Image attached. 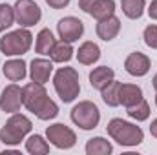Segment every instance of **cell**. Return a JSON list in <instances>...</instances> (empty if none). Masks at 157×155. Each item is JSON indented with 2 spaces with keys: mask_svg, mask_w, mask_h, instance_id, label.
<instances>
[{
  "mask_svg": "<svg viewBox=\"0 0 157 155\" xmlns=\"http://www.w3.org/2000/svg\"><path fill=\"white\" fill-rule=\"evenodd\" d=\"M106 131H108L110 139L115 141L122 148H133V146H139L144 141V131H143L141 126H137L135 122L119 119V117L112 119L108 122Z\"/></svg>",
  "mask_w": 157,
  "mask_h": 155,
  "instance_id": "cell-1",
  "label": "cell"
},
{
  "mask_svg": "<svg viewBox=\"0 0 157 155\" xmlns=\"http://www.w3.org/2000/svg\"><path fill=\"white\" fill-rule=\"evenodd\" d=\"M53 88L55 93L59 95V99L64 104L73 102L80 93V78H78V71L75 68H59L53 73Z\"/></svg>",
  "mask_w": 157,
  "mask_h": 155,
  "instance_id": "cell-2",
  "label": "cell"
},
{
  "mask_svg": "<svg viewBox=\"0 0 157 155\" xmlns=\"http://www.w3.org/2000/svg\"><path fill=\"white\" fill-rule=\"evenodd\" d=\"M31 46H33V35L29 28H18L2 35L0 53H4L6 57H22L31 49Z\"/></svg>",
  "mask_w": 157,
  "mask_h": 155,
  "instance_id": "cell-3",
  "label": "cell"
},
{
  "mask_svg": "<svg viewBox=\"0 0 157 155\" xmlns=\"http://www.w3.org/2000/svg\"><path fill=\"white\" fill-rule=\"evenodd\" d=\"M71 122L84 131H91L101 122V110L91 100H78L70 112Z\"/></svg>",
  "mask_w": 157,
  "mask_h": 155,
  "instance_id": "cell-4",
  "label": "cell"
},
{
  "mask_svg": "<svg viewBox=\"0 0 157 155\" xmlns=\"http://www.w3.org/2000/svg\"><path fill=\"white\" fill-rule=\"evenodd\" d=\"M46 139L51 146H55L59 150H71L77 144L75 131L62 122H55V124L48 126L46 128Z\"/></svg>",
  "mask_w": 157,
  "mask_h": 155,
  "instance_id": "cell-5",
  "label": "cell"
},
{
  "mask_svg": "<svg viewBox=\"0 0 157 155\" xmlns=\"http://www.w3.org/2000/svg\"><path fill=\"white\" fill-rule=\"evenodd\" d=\"M15 9V22L20 28H33L42 18V9L35 0H17L13 4Z\"/></svg>",
  "mask_w": 157,
  "mask_h": 155,
  "instance_id": "cell-6",
  "label": "cell"
},
{
  "mask_svg": "<svg viewBox=\"0 0 157 155\" xmlns=\"http://www.w3.org/2000/svg\"><path fill=\"white\" fill-rule=\"evenodd\" d=\"M24 106L22 102V88L15 82H11L9 86H6L0 93V110L4 113H17L20 112V108Z\"/></svg>",
  "mask_w": 157,
  "mask_h": 155,
  "instance_id": "cell-7",
  "label": "cell"
},
{
  "mask_svg": "<svg viewBox=\"0 0 157 155\" xmlns=\"http://www.w3.org/2000/svg\"><path fill=\"white\" fill-rule=\"evenodd\" d=\"M57 33H59L60 40L73 44L78 39H82V35H84V22L77 17H64L57 24Z\"/></svg>",
  "mask_w": 157,
  "mask_h": 155,
  "instance_id": "cell-8",
  "label": "cell"
},
{
  "mask_svg": "<svg viewBox=\"0 0 157 155\" xmlns=\"http://www.w3.org/2000/svg\"><path fill=\"white\" fill-rule=\"evenodd\" d=\"M46 97H48V91H46L44 84H39V82L31 80L26 86H22V102H24V108L28 112H31V113L44 102Z\"/></svg>",
  "mask_w": 157,
  "mask_h": 155,
  "instance_id": "cell-9",
  "label": "cell"
},
{
  "mask_svg": "<svg viewBox=\"0 0 157 155\" xmlns=\"http://www.w3.org/2000/svg\"><path fill=\"white\" fill-rule=\"evenodd\" d=\"M124 70L132 77H144L152 70V60L148 55L141 51H133L124 59Z\"/></svg>",
  "mask_w": 157,
  "mask_h": 155,
  "instance_id": "cell-10",
  "label": "cell"
},
{
  "mask_svg": "<svg viewBox=\"0 0 157 155\" xmlns=\"http://www.w3.org/2000/svg\"><path fill=\"white\" fill-rule=\"evenodd\" d=\"M28 75L33 82L39 84H46L49 77L53 75V60L51 59H44V57H37L29 62L28 68Z\"/></svg>",
  "mask_w": 157,
  "mask_h": 155,
  "instance_id": "cell-11",
  "label": "cell"
},
{
  "mask_svg": "<svg viewBox=\"0 0 157 155\" xmlns=\"http://www.w3.org/2000/svg\"><path fill=\"white\" fill-rule=\"evenodd\" d=\"M2 73L11 82H20V80H24L28 77V64L22 57H11L9 60L4 62Z\"/></svg>",
  "mask_w": 157,
  "mask_h": 155,
  "instance_id": "cell-12",
  "label": "cell"
},
{
  "mask_svg": "<svg viewBox=\"0 0 157 155\" xmlns=\"http://www.w3.org/2000/svg\"><path fill=\"white\" fill-rule=\"evenodd\" d=\"M95 33H97V37L101 40L112 42L113 39H117V35L121 33V20L115 15H112L108 18H102V20H97Z\"/></svg>",
  "mask_w": 157,
  "mask_h": 155,
  "instance_id": "cell-13",
  "label": "cell"
},
{
  "mask_svg": "<svg viewBox=\"0 0 157 155\" xmlns=\"http://www.w3.org/2000/svg\"><path fill=\"white\" fill-rule=\"evenodd\" d=\"M75 57L82 66H93L101 59V47H99V44L86 40L78 46V49L75 51Z\"/></svg>",
  "mask_w": 157,
  "mask_h": 155,
  "instance_id": "cell-14",
  "label": "cell"
},
{
  "mask_svg": "<svg viewBox=\"0 0 157 155\" xmlns=\"http://www.w3.org/2000/svg\"><path fill=\"white\" fill-rule=\"evenodd\" d=\"M90 86L97 91H101L104 86H108L113 78H115V71L110 68V66H97L90 71Z\"/></svg>",
  "mask_w": 157,
  "mask_h": 155,
  "instance_id": "cell-15",
  "label": "cell"
},
{
  "mask_svg": "<svg viewBox=\"0 0 157 155\" xmlns=\"http://www.w3.org/2000/svg\"><path fill=\"white\" fill-rule=\"evenodd\" d=\"M75 55V49L71 46V42H66V40H57L51 53H49V59L53 60V64H66L73 59Z\"/></svg>",
  "mask_w": 157,
  "mask_h": 155,
  "instance_id": "cell-16",
  "label": "cell"
},
{
  "mask_svg": "<svg viewBox=\"0 0 157 155\" xmlns=\"http://www.w3.org/2000/svg\"><path fill=\"white\" fill-rule=\"evenodd\" d=\"M119 99H121V104L124 108H130V106H135L137 102H141L144 97H143L141 86H137V84H121Z\"/></svg>",
  "mask_w": 157,
  "mask_h": 155,
  "instance_id": "cell-17",
  "label": "cell"
},
{
  "mask_svg": "<svg viewBox=\"0 0 157 155\" xmlns=\"http://www.w3.org/2000/svg\"><path fill=\"white\" fill-rule=\"evenodd\" d=\"M55 35H53V31L49 29V28H42L39 33H37V37H35V51L39 53V55H48L49 57V53H51V49H53V46H55Z\"/></svg>",
  "mask_w": 157,
  "mask_h": 155,
  "instance_id": "cell-18",
  "label": "cell"
},
{
  "mask_svg": "<svg viewBox=\"0 0 157 155\" xmlns=\"http://www.w3.org/2000/svg\"><path fill=\"white\" fill-rule=\"evenodd\" d=\"M84 152L86 155H110L113 152V144L106 137H91L86 142Z\"/></svg>",
  "mask_w": 157,
  "mask_h": 155,
  "instance_id": "cell-19",
  "label": "cell"
},
{
  "mask_svg": "<svg viewBox=\"0 0 157 155\" xmlns=\"http://www.w3.org/2000/svg\"><path fill=\"white\" fill-rule=\"evenodd\" d=\"M121 84H122V82H119V80L113 78L108 86H104V88L101 89V99H102V102H104L106 106H110V108H117V106H121V99H119Z\"/></svg>",
  "mask_w": 157,
  "mask_h": 155,
  "instance_id": "cell-20",
  "label": "cell"
},
{
  "mask_svg": "<svg viewBox=\"0 0 157 155\" xmlns=\"http://www.w3.org/2000/svg\"><path fill=\"white\" fill-rule=\"evenodd\" d=\"M88 15L93 17L95 20H102L115 15V0H95Z\"/></svg>",
  "mask_w": 157,
  "mask_h": 155,
  "instance_id": "cell-21",
  "label": "cell"
},
{
  "mask_svg": "<svg viewBox=\"0 0 157 155\" xmlns=\"http://www.w3.org/2000/svg\"><path fill=\"white\" fill-rule=\"evenodd\" d=\"M121 9L126 18L130 20H139L144 15L146 9V0H121Z\"/></svg>",
  "mask_w": 157,
  "mask_h": 155,
  "instance_id": "cell-22",
  "label": "cell"
},
{
  "mask_svg": "<svg viewBox=\"0 0 157 155\" xmlns=\"http://www.w3.org/2000/svg\"><path fill=\"white\" fill-rule=\"evenodd\" d=\"M26 152L31 155H46L49 153V142L39 133H31L26 139Z\"/></svg>",
  "mask_w": 157,
  "mask_h": 155,
  "instance_id": "cell-23",
  "label": "cell"
},
{
  "mask_svg": "<svg viewBox=\"0 0 157 155\" xmlns=\"http://www.w3.org/2000/svg\"><path fill=\"white\" fill-rule=\"evenodd\" d=\"M6 124H9L13 130H17V131H18V133H22L24 137H28V135L31 133V130H33V122L24 115V113H20V112L11 113Z\"/></svg>",
  "mask_w": 157,
  "mask_h": 155,
  "instance_id": "cell-24",
  "label": "cell"
},
{
  "mask_svg": "<svg viewBox=\"0 0 157 155\" xmlns=\"http://www.w3.org/2000/svg\"><path fill=\"white\" fill-rule=\"evenodd\" d=\"M33 115L37 117L39 120H53L55 117L59 115V106H57V102L53 99L46 97L44 102L33 112Z\"/></svg>",
  "mask_w": 157,
  "mask_h": 155,
  "instance_id": "cell-25",
  "label": "cell"
},
{
  "mask_svg": "<svg viewBox=\"0 0 157 155\" xmlns=\"http://www.w3.org/2000/svg\"><path fill=\"white\" fill-rule=\"evenodd\" d=\"M126 113H128V117H130L132 120H135V122H144V120L150 119V104L143 99V100L137 102L135 106L126 108Z\"/></svg>",
  "mask_w": 157,
  "mask_h": 155,
  "instance_id": "cell-26",
  "label": "cell"
},
{
  "mask_svg": "<svg viewBox=\"0 0 157 155\" xmlns=\"http://www.w3.org/2000/svg\"><path fill=\"white\" fill-rule=\"evenodd\" d=\"M22 141H26V137L17 130H13L9 124H4L0 128V142H4L6 146H18Z\"/></svg>",
  "mask_w": 157,
  "mask_h": 155,
  "instance_id": "cell-27",
  "label": "cell"
},
{
  "mask_svg": "<svg viewBox=\"0 0 157 155\" xmlns=\"http://www.w3.org/2000/svg\"><path fill=\"white\" fill-rule=\"evenodd\" d=\"M15 24V9L9 4H0V33L7 31Z\"/></svg>",
  "mask_w": 157,
  "mask_h": 155,
  "instance_id": "cell-28",
  "label": "cell"
},
{
  "mask_svg": "<svg viewBox=\"0 0 157 155\" xmlns=\"http://www.w3.org/2000/svg\"><path fill=\"white\" fill-rule=\"evenodd\" d=\"M143 40L148 47L157 49V24H148L143 31Z\"/></svg>",
  "mask_w": 157,
  "mask_h": 155,
  "instance_id": "cell-29",
  "label": "cell"
},
{
  "mask_svg": "<svg viewBox=\"0 0 157 155\" xmlns=\"http://www.w3.org/2000/svg\"><path fill=\"white\" fill-rule=\"evenodd\" d=\"M71 0H46V4L51 7V9H64L70 6Z\"/></svg>",
  "mask_w": 157,
  "mask_h": 155,
  "instance_id": "cell-30",
  "label": "cell"
},
{
  "mask_svg": "<svg viewBox=\"0 0 157 155\" xmlns=\"http://www.w3.org/2000/svg\"><path fill=\"white\" fill-rule=\"evenodd\" d=\"M148 17L152 18V20H157V0H152L150 2V6H148Z\"/></svg>",
  "mask_w": 157,
  "mask_h": 155,
  "instance_id": "cell-31",
  "label": "cell"
},
{
  "mask_svg": "<svg viewBox=\"0 0 157 155\" xmlns=\"http://www.w3.org/2000/svg\"><path fill=\"white\" fill-rule=\"evenodd\" d=\"M93 2H95V0H78V9H82L84 13H90Z\"/></svg>",
  "mask_w": 157,
  "mask_h": 155,
  "instance_id": "cell-32",
  "label": "cell"
},
{
  "mask_svg": "<svg viewBox=\"0 0 157 155\" xmlns=\"http://www.w3.org/2000/svg\"><path fill=\"white\" fill-rule=\"evenodd\" d=\"M150 133H152V137L157 139V119H154L152 124H150Z\"/></svg>",
  "mask_w": 157,
  "mask_h": 155,
  "instance_id": "cell-33",
  "label": "cell"
},
{
  "mask_svg": "<svg viewBox=\"0 0 157 155\" xmlns=\"http://www.w3.org/2000/svg\"><path fill=\"white\" fill-rule=\"evenodd\" d=\"M152 86H154V89H155V93H157V73L154 75V78H152Z\"/></svg>",
  "mask_w": 157,
  "mask_h": 155,
  "instance_id": "cell-34",
  "label": "cell"
},
{
  "mask_svg": "<svg viewBox=\"0 0 157 155\" xmlns=\"http://www.w3.org/2000/svg\"><path fill=\"white\" fill-rule=\"evenodd\" d=\"M155 106H157V93H155Z\"/></svg>",
  "mask_w": 157,
  "mask_h": 155,
  "instance_id": "cell-35",
  "label": "cell"
}]
</instances>
